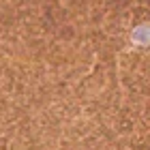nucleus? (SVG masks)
I'll list each match as a JSON object with an SVG mask.
<instances>
[{"label": "nucleus", "mask_w": 150, "mask_h": 150, "mask_svg": "<svg viewBox=\"0 0 150 150\" xmlns=\"http://www.w3.org/2000/svg\"><path fill=\"white\" fill-rule=\"evenodd\" d=\"M133 41H137L139 45H146V26H142L133 32Z\"/></svg>", "instance_id": "f257e3e1"}]
</instances>
